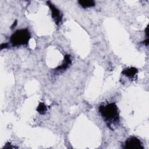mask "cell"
Wrapping results in <instances>:
<instances>
[{"label": "cell", "mask_w": 149, "mask_h": 149, "mask_svg": "<svg viewBox=\"0 0 149 149\" xmlns=\"http://www.w3.org/2000/svg\"><path fill=\"white\" fill-rule=\"evenodd\" d=\"M98 111L107 126L113 130L114 125H117L119 121V112L116 104L111 102L100 105Z\"/></svg>", "instance_id": "6da1fadb"}, {"label": "cell", "mask_w": 149, "mask_h": 149, "mask_svg": "<svg viewBox=\"0 0 149 149\" xmlns=\"http://www.w3.org/2000/svg\"><path fill=\"white\" fill-rule=\"evenodd\" d=\"M79 3L84 8H89V7H92L95 5V2L93 1H90V0H80L78 1Z\"/></svg>", "instance_id": "52a82bcc"}, {"label": "cell", "mask_w": 149, "mask_h": 149, "mask_svg": "<svg viewBox=\"0 0 149 149\" xmlns=\"http://www.w3.org/2000/svg\"><path fill=\"white\" fill-rule=\"evenodd\" d=\"M17 24V20H16L15 21V22H13V24H12V26H11V29H13V27H15V26H16V25Z\"/></svg>", "instance_id": "8fae6325"}, {"label": "cell", "mask_w": 149, "mask_h": 149, "mask_svg": "<svg viewBox=\"0 0 149 149\" xmlns=\"http://www.w3.org/2000/svg\"><path fill=\"white\" fill-rule=\"evenodd\" d=\"M137 73L138 70L136 68L134 67H131L123 69L121 73L123 76L129 78L130 79H133L135 78V76L137 75Z\"/></svg>", "instance_id": "5b68a950"}, {"label": "cell", "mask_w": 149, "mask_h": 149, "mask_svg": "<svg viewBox=\"0 0 149 149\" xmlns=\"http://www.w3.org/2000/svg\"><path fill=\"white\" fill-rule=\"evenodd\" d=\"M47 3L51 11V16L55 24L57 25H59L62 23V15L61 14V12L50 1H47Z\"/></svg>", "instance_id": "277c9868"}, {"label": "cell", "mask_w": 149, "mask_h": 149, "mask_svg": "<svg viewBox=\"0 0 149 149\" xmlns=\"http://www.w3.org/2000/svg\"><path fill=\"white\" fill-rule=\"evenodd\" d=\"M47 111V106L43 103V102H40L37 108V111L42 115V114H44Z\"/></svg>", "instance_id": "ba28073f"}, {"label": "cell", "mask_w": 149, "mask_h": 149, "mask_svg": "<svg viewBox=\"0 0 149 149\" xmlns=\"http://www.w3.org/2000/svg\"><path fill=\"white\" fill-rule=\"evenodd\" d=\"M8 47V44L7 43H3L1 45V49H2L3 48H7Z\"/></svg>", "instance_id": "9c48e42d"}, {"label": "cell", "mask_w": 149, "mask_h": 149, "mask_svg": "<svg viewBox=\"0 0 149 149\" xmlns=\"http://www.w3.org/2000/svg\"><path fill=\"white\" fill-rule=\"evenodd\" d=\"M143 43H144L146 45H148V38H147V39L143 41Z\"/></svg>", "instance_id": "30bf717a"}, {"label": "cell", "mask_w": 149, "mask_h": 149, "mask_svg": "<svg viewBox=\"0 0 149 149\" xmlns=\"http://www.w3.org/2000/svg\"><path fill=\"white\" fill-rule=\"evenodd\" d=\"M71 64V59H70V55H66L64 56V60L61 66H58L55 70L56 71H62L66 70L69 65Z\"/></svg>", "instance_id": "8992f818"}, {"label": "cell", "mask_w": 149, "mask_h": 149, "mask_svg": "<svg viewBox=\"0 0 149 149\" xmlns=\"http://www.w3.org/2000/svg\"><path fill=\"white\" fill-rule=\"evenodd\" d=\"M123 148L125 149H143V146L141 141L136 137L128 138L124 143Z\"/></svg>", "instance_id": "3957f363"}, {"label": "cell", "mask_w": 149, "mask_h": 149, "mask_svg": "<svg viewBox=\"0 0 149 149\" xmlns=\"http://www.w3.org/2000/svg\"><path fill=\"white\" fill-rule=\"evenodd\" d=\"M31 37V34L27 29L16 30L10 38L13 46H19L28 44Z\"/></svg>", "instance_id": "7a4b0ae2"}]
</instances>
